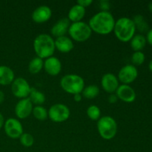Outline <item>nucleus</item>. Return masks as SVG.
Instances as JSON below:
<instances>
[{"instance_id":"20","label":"nucleus","mask_w":152,"mask_h":152,"mask_svg":"<svg viewBox=\"0 0 152 152\" xmlns=\"http://www.w3.org/2000/svg\"><path fill=\"white\" fill-rule=\"evenodd\" d=\"M146 38L142 34H135L130 40V45L132 50L135 51H141L146 45Z\"/></svg>"},{"instance_id":"27","label":"nucleus","mask_w":152,"mask_h":152,"mask_svg":"<svg viewBox=\"0 0 152 152\" xmlns=\"http://www.w3.org/2000/svg\"><path fill=\"white\" fill-rule=\"evenodd\" d=\"M19 141L20 143L22 144L23 146L29 148L31 147L34 143V138L32 134L28 133H23L22 136L19 137Z\"/></svg>"},{"instance_id":"13","label":"nucleus","mask_w":152,"mask_h":152,"mask_svg":"<svg viewBox=\"0 0 152 152\" xmlns=\"http://www.w3.org/2000/svg\"><path fill=\"white\" fill-rule=\"evenodd\" d=\"M101 86L103 90L107 93L113 94L116 92L120 86L119 80L114 74L107 73L102 76L101 79Z\"/></svg>"},{"instance_id":"21","label":"nucleus","mask_w":152,"mask_h":152,"mask_svg":"<svg viewBox=\"0 0 152 152\" xmlns=\"http://www.w3.org/2000/svg\"><path fill=\"white\" fill-rule=\"evenodd\" d=\"M30 100L33 103V105H42L45 101V96L42 92L39 91L37 88H31V92L28 96Z\"/></svg>"},{"instance_id":"9","label":"nucleus","mask_w":152,"mask_h":152,"mask_svg":"<svg viewBox=\"0 0 152 152\" xmlns=\"http://www.w3.org/2000/svg\"><path fill=\"white\" fill-rule=\"evenodd\" d=\"M4 129L7 136L11 139H19L23 134V126L17 119H7L4 121Z\"/></svg>"},{"instance_id":"11","label":"nucleus","mask_w":152,"mask_h":152,"mask_svg":"<svg viewBox=\"0 0 152 152\" xmlns=\"http://www.w3.org/2000/svg\"><path fill=\"white\" fill-rule=\"evenodd\" d=\"M34 105L29 98L21 99L15 106V114L19 119H25L32 114Z\"/></svg>"},{"instance_id":"35","label":"nucleus","mask_w":152,"mask_h":152,"mask_svg":"<svg viewBox=\"0 0 152 152\" xmlns=\"http://www.w3.org/2000/svg\"><path fill=\"white\" fill-rule=\"evenodd\" d=\"M4 92L0 91V105L4 102Z\"/></svg>"},{"instance_id":"36","label":"nucleus","mask_w":152,"mask_h":152,"mask_svg":"<svg viewBox=\"0 0 152 152\" xmlns=\"http://www.w3.org/2000/svg\"><path fill=\"white\" fill-rule=\"evenodd\" d=\"M148 68H149L150 71H151L152 72V59L151 61H150L149 64H148Z\"/></svg>"},{"instance_id":"34","label":"nucleus","mask_w":152,"mask_h":152,"mask_svg":"<svg viewBox=\"0 0 152 152\" xmlns=\"http://www.w3.org/2000/svg\"><path fill=\"white\" fill-rule=\"evenodd\" d=\"M4 117H3L2 114L0 113V130H1V128L4 126Z\"/></svg>"},{"instance_id":"28","label":"nucleus","mask_w":152,"mask_h":152,"mask_svg":"<svg viewBox=\"0 0 152 152\" xmlns=\"http://www.w3.org/2000/svg\"><path fill=\"white\" fill-rule=\"evenodd\" d=\"M145 54L142 51H135L132 56V62L133 63V65H137L139 66L143 64L145 62Z\"/></svg>"},{"instance_id":"12","label":"nucleus","mask_w":152,"mask_h":152,"mask_svg":"<svg viewBox=\"0 0 152 152\" xmlns=\"http://www.w3.org/2000/svg\"><path fill=\"white\" fill-rule=\"evenodd\" d=\"M115 93L119 99L127 103H132L136 99V92L129 85H120Z\"/></svg>"},{"instance_id":"37","label":"nucleus","mask_w":152,"mask_h":152,"mask_svg":"<svg viewBox=\"0 0 152 152\" xmlns=\"http://www.w3.org/2000/svg\"><path fill=\"white\" fill-rule=\"evenodd\" d=\"M148 9H149L150 11L152 13V1L151 2H150L149 4H148Z\"/></svg>"},{"instance_id":"22","label":"nucleus","mask_w":152,"mask_h":152,"mask_svg":"<svg viewBox=\"0 0 152 152\" xmlns=\"http://www.w3.org/2000/svg\"><path fill=\"white\" fill-rule=\"evenodd\" d=\"M44 66V61L42 59L36 56L30 61L28 64V71L31 74H37L42 71Z\"/></svg>"},{"instance_id":"33","label":"nucleus","mask_w":152,"mask_h":152,"mask_svg":"<svg viewBox=\"0 0 152 152\" xmlns=\"http://www.w3.org/2000/svg\"><path fill=\"white\" fill-rule=\"evenodd\" d=\"M74 99L75 102H80L82 100V94H77L74 95Z\"/></svg>"},{"instance_id":"6","label":"nucleus","mask_w":152,"mask_h":152,"mask_svg":"<svg viewBox=\"0 0 152 152\" xmlns=\"http://www.w3.org/2000/svg\"><path fill=\"white\" fill-rule=\"evenodd\" d=\"M68 33L71 39H74L77 42H83L90 38L92 31L88 24L81 21L71 23Z\"/></svg>"},{"instance_id":"24","label":"nucleus","mask_w":152,"mask_h":152,"mask_svg":"<svg viewBox=\"0 0 152 152\" xmlns=\"http://www.w3.org/2000/svg\"><path fill=\"white\" fill-rule=\"evenodd\" d=\"M99 94V88L96 85H90L87 87H85L83 89L82 94L86 99H92L96 98Z\"/></svg>"},{"instance_id":"18","label":"nucleus","mask_w":152,"mask_h":152,"mask_svg":"<svg viewBox=\"0 0 152 152\" xmlns=\"http://www.w3.org/2000/svg\"><path fill=\"white\" fill-rule=\"evenodd\" d=\"M86 15V8L76 4L71 7L68 13V19L70 22H81Z\"/></svg>"},{"instance_id":"3","label":"nucleus","mask_w":152,"mask_h":152,"mask_svg":"<svg viewBox=\"0 0 152 152\" xmlns=\"http://www.w3.org/2000/svg\"><path fill=\"white\" fill-rule=\"evenodd\" d=\"M115 37L120 41L123 42H130L132 37L135 35V28L132 19L128 17H121L115 22L114 28Z\"/></svg>"},{"instance_id":"5","label":"nucleus","mask_w":152,"mask_h":152,"mask_svg":"<svg viewBox=\"0 0 152 152\" xmlns=\"http://www.w3.org/2000/svg\"><path fill=\"white\" fill-rule=\"evenodd\" d=\"M97 131L101 137L110 140L116 136L117 133V123L111 116H104L97 121Z\"/></svg>"},{"instance_id":"16","label":"nucleus","mask_w":152,"mask_h":152,"mask_svg":"<svg viewBox=\"0 0 152 152\" xmlns=\"http://www.w3.org/2000/svg\"><path fill=\"white\" fill-rule=\"evenodd\" d=\"M70 25H71V22L68 20V18H62L52 26L50 29V34L56 38L65 36V34L68 32Z\"/></svg>"},{"instance_id":"10","label":"nucleus","mask_w":152,"mask_h":152,"mask_svg":"<svg viewBox=\"0 0 152 152\" xmlns=\"http://www.w3.org/2000/svg\"><path fill=\"white\" fill-rule=\"evenodd\" d=\"M138 77V71L133 65H126L121 68L118 73L119 82L124 85L132 83Z\"/></svg>"},{"instance_id":"32","label":"nucleus","mask_w":152,"mask_h":152,"mask_svg":"<svg viewBox=\"0 0 152 152\" xmlns=\"http://www.w3.org/2000/svg\"><path fill=\"white\" fill-rule=\"evenodd\" d=\"M118 98L117 97L116 94H111L109 96H108V102L110 103H115L117 101Z\"/></svg>"},{"instance_id":"17","label":"nucleus","mask_w":152,"mask_h":152,"mask_svg":"<svg viewBox=\"0 0 152 152\" xmlns=\"http://www.w3.org/2000/svg\"><path fill=\"white\" fill-rule=\"evenodd\" d=\"M55 48L62 53H68L74 49V45L72 39L66 36L56 38L54 40Z\"/></svg>"},{"instance_id":"4","label":"nucleus","mask_w":152,"mask_h":152,"mask_svg":"<svg viewBox=\"0 0 152 152\" xmlns=\"http://www.w3.org/2000/svg\"><path fill=\"white\" fill-rule=\"evenodd\" d=\"M60 86L66 93L75 95L83 92L85 81L81 76L77 74H66L61 79Z\"/></svg>"},{"instance_id":"31","label":"nucleus","mask_w":152,"mask_h":152,"mask_svg":"<svg viewBox=\"0 0 152 152\" xmlns=\"http://www.w3.org/2000/svg\"><path fill=\"white\" fill-rule=\"evenodd\" d=\"M146 41L149 43L151 45H152V28L149 29V31L147 32V36H146Z\"/></svg>"},{"instance_id":"29","label":"nucleus","mask_w":152,"mask_h":152,"mask_svg":"<svg viewBox=\"0 0 152 152\" xmlns=\"http://www.w3.org/2000/svg\"><path fill=\"white\" fill-rule=\"evenodd\" d=\"M99 5L101 11H109L111 4H110V1L108 0H101L99 2Z\"/></svg>"},{"instance_id":"19","label":"nucleus","mask_w":152,"mask_h":152,"mask_svg":"<svg viewBox=\"0 0 152 152\" xmlns=\"http://www.w3.org/2000/svg\"><path fill=\"white\" fill-rule=\"evenodd\" d=\"M15 80V74L13 70L6 65H0V85L8 86Z\"/></svg>"},{"instance_id":"25","label":"nucleus","mask_w":152,"mask_h":152,"mask_svg":"<svg viewBox=\"0 0 152 152\" xmlns=\"http://www.w3.org/2000/svg\"><path fill=\"white\" fill-rule=\"evenodd\" d=\"M32 114L37 120L39 121H44L48 117V111L42 105H37L34 107Z\"/></svg>"},{"instance_id":"8","label":"nucleus","mask_w":152,"mask_h":152,"mask_svg":"<svg viewBox=\"0 0 152 152\" xmlns=\"http://www.w3.org/2000/svg\"><path fill=\"white\" fill-rule=\"evenodd\" d=\"M31 87L23 77H18L11 83V91L16 97L19 99L28 98L31 92Z\"/></svg>"},{"instance_id":"30","label":"nucleus","mask_w":152,"mask_h":152,"mask_svg":"<svg viewBox=\"0 0 152 152\" xmlns=\"http://www.w3.org/2000/svg\"><path fill=\"white\" fill-rule=\"evenodd\" d=\"M92 3H93L92 0H79V1H77V4H80V6L83 7L84 8H86V7H89Z\"/></svg>"},{"instance_id":"2","label":"nucleus","mask_w":152,"mask_h":152,"mask_svg":"<svg viewBox=\"0 0 152 152\" xmlns=\"http://www.w3.org/2000/svg\"><path fill=\"white\" fill-rule=\"evenodd\" d=\"M34 50L37 56L41 59L50 57L56 50L54 39L49 34H39L34 40Z\"/></svg>"},{"instance_id":"1","label":"nucleus","mask_w":152,"mask_h":152,"mask_svg":"<svg viewBox=\"0 0 152 152\" xmlns=\"http://www.w3.org/2000/svg\"><path fill=\"white\" fill-rule=\"evenodd\" d=\"M115 19L109 11H100L94 15L88 22L92 31L100 35H107L114 31Z\"/></svg>"},{"instance_id":"26","label":"nucleus","mask_w":152,"mask_h":152,"mask_svg":"<svg viewBox=\"0 0 152 152\" xmlns=\"http://www.w3.org/2000/svg\"><path fill=\"white\" fill-rule=\"evenodd\" d=\"M87 115L91 120L98 121L101 117V111L97 105H91L88 108Z\"/></svg>"},{"instance_id":"23","label":"nucleus","mask_w":152,"mask_h":152,"mask_svg":"<svg viewBox=\"0 0 152 152\" xmlns=\"http://www.w3.org/2000/svg\"><path fill=\"white\" fill-rule=\"evenodd\" d=\"M132 20H133L134 23L136 30L137 29L140 32L144 33L148 32L149 31V27H148L147 22L144 19L143 16L140 14L136 15V16H134Z\"/></svg>"},{"instance_id":"15","label":"nucleus","mask_w":152,"mask_h":152,"mask_svg":"<svg viewBox=\"0 0 152 152\" xmlns=\"http://www.w3.org/2000/svg\"><path fill=\"white\" fill-rule=\"evenodd\" d=\"M43 68L50 76H56L62 71V63L56 56H50L44 61Z\"/></svg>"},{"instance_id":"14","label":"nucleus","mask_w":152,"mask_h":152,"mask_svg":"<svg viewBox=\"0 0 152 152\" xmlns=\"http://www.w3.org/2000/svg\"><path fill=\"white\" fill-rule=\"evenodd\" d=\"M52 16V10L47 5H41L35 9L31 14L32 20L36 23L42 24L48 22Z\"/></svg>"},{"instance_id":"7","label":"nucleus","mask_w":152,"mask_h":152,"mask_svg":"<svg viewBox=\"0 0 152 152\" xmlns=\"http://www.w3.org/2000/svg\"><path fill=\"white\" fill-rule=\"evenodd\" d=\"M48 117L54 123H63L71 115L69 108L65 104L56 103L51 105L48 111Z\"/></svg>"}]
</instances>
